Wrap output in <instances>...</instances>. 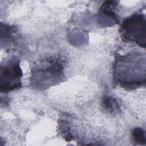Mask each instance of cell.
Returning <instances> with one entry per match:
<instances>
[{
    "label": "cell",
    "mask_w": 146,
    "mask_h": 146,
    "mask_svg": "<svg viewBox=\"0 0 146 146\" xmlns=\"http://www.w3.org/2000/svg\"><path fill=\"white\" fill-rule=\"evenodd\" d=\"M139 55L137 53H131L119 56L114 63V79L122 87L127 90L136 88L145 83V75L136 73V71L141 72V62L137 63L141 59V56L136 60Z\"/></svg>",
    "instance_id": "1"
},
{
    "label": "cell",
    "mask_w": 146,
    "mask_h": 146,
    "mask_svg": "<svg viewBox=\"0 0 146 146\" xmlns=\"http://www.w3.org/2000/svg\"><path fill=\"white\" fill-rule=\"evenodd\" d=\"M146 21L145 15L134 14L124 20L119 30L123 40L135 42L140 47H145Z\"/></svg>",
    "instance_id": "2"
},
{
    "label": "cell",
    "mask_w": 146,
    "mask_h": 146,
    "mask_svg": "<svg viewBox=\"0 0 146 146\" xmlns=\"http://www.w3.org/2000/svg\"><path fill=\"white\" fill-rule=\"evenodd\" d=\"M22 71L19 59L13 56L1 64L0 69V91L2 93L15 90L22 86Z\"/></svg>",
    "instance_id": "3"
},
{
    "label": "cell",
    "mask_w": 146,
    "mask_h": 146,
    "mask_svg": "<svg viewBox=\"0 0 146 146\" xmlns=\"http://www.w3.org/2000/svg\"><path fill=\"white\" fill-rule=\"evenodd\" d=\"M63 64L60 58H52L46 60L34 68L33 73H36V75L43 76L46 78V82H58L63 74Z\"/></svg>",
    "instance_id": "4"
},
{
    "label": "cell",
    "mask_w": 146,
    "mask_h": 146,
    "mask_svg": "<svg viewBox=\"0 0 146 146\" xmlns=\"http://www.w3.org/2000/svg\"><path fill=\"white\" fill-rule=\"evenodd\" d=\"M103 108L112 114L118 113L120 110L119 103L112 96H104L102 100Z\"/></svg>",
    "instance_id": "5"
},
{
    "label": "cell",
    "mask_w": 146,
    "mask_h": 146,
    "mask_svg": "<svg viewBox=\"0 0 146 146\" xmlns=\"http://www.w3.org/2000/svg\"><path fill=\"white\" fill-rule=\"evenodd\" d=\"M132 137L134 141L140 144H145V133L141 128H136L132 132Z\"/></svg>",
    "instance_id": "6"
}]
</instances>
